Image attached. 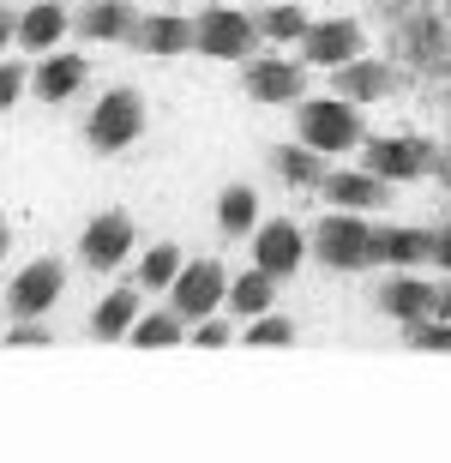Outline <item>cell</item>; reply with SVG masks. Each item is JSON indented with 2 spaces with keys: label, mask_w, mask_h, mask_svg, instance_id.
Segmentation results:
<instances>
[{
  "label": "cell",
  "mask_w": 451,
  "mask_h": 463,
  "mask_svg": "<svg viewBox=\"0 0 451 463\" xmlns=\"http://www.w3.org/2000/svg\"><path fill=\"white\" fill-rule=\"evenodd\" d=\"M337 90L349 103H373V97L391 90V67L385 61H349V67H337Z\"/></svg>",
  "instance_id": "2e32d148"
},
{
  "label": "cell",
  "mask_w": 451,
  "mask_h": 463,
  "mask_svg": "<svg viewBox=\"0 0 451 463\" xmlns=\"http://www.w3.org/2000/svg\"><path fill=\"white\" fill-rule=\"evenodd\" d=\"M277 175L289 187H313V181H325V163L313 145H296V151H277Z\"/></svg>",
  "instance_id": "603a6c76"
},
{
  "label": "cell",
  "mask_w": 451,
  "mask_h": 463,
  "mask_svg": "<svg viewBox=\"0 0 451 463\" xmlns=\"http://www.w3.org/2000/svg\"><path fill=\"white\" fill-rule=\"evenodd\" d=\"M79 31L90 43H115V36H139V13H133V0H97L85 18H79Z\"/></svg>",
  "instance_id": "5bb4252c"
},
{
  "label": "cell",
  "mask_w": 451,
  "mask_h": 463,
  "mask_svg": "<svg viewBox=\"0 0 451 463\" xmlns=\"http://www.w3.org/2000/svg\"><path fill=\"white\" fill-rule=\"evenodd\" d=\"M325 193L337 199L343 211H373V205H385V175H325Z\"/></svg>",
  "instance_id": "e0dca14e"
},
{
  "label": "cell",
  "mask_w": 451,
  "mask_h": 463,
  "mask_svg": "<svg viewBox=\"0 0 451 463\" xmlns=\"http://www.w3.org/2000/svg\"><path fill=\"white\" fill-rule=\"evenodd\" d=\"M139 319H145L139 313V289H115V295H103V307L90 313V331H97V337H127Z\"/></svg>",
  "instance_id": "d6986e66"
},
{
  "label": "cell",
  "mask_w": 451,
  "mask_h": 463,
  "mask_svg": "<svg viewBox=\"0 0 451 463\" xmlns=\"http://www.w3.org/2000/svg\"><path fill=\"white\" fill-rule=\"evenodd\" d=\"M409 344L451 355V319H434V313H428V319H416V326H409Z\"/></svg>",
  "instance_id": "83f0119b"
},
{
  "label": "cell",
  "mask_w": 451,
  "mask_h": 463,
  "mask_svg": "<svg viewBox=\"0 0 451 463\" xmlns=\"http://www.w3.org/2000/svg\"><path fill=\"white\" fill-rule=\"evenodd\" d=\"M253 36H259V24H253L247 13H235V6H211V13L199 18V49L217 54V61L253 54Z\"/></svg>",
  "instance_id": "8992f818"
},
{
  "label": "cell",
  "mask_w": 451,
  "mask_h": 463,
  "mask_svg": "<svg viewBox=\"0 0 451 463\" xmlns=\"http://www.w3.org/2000/svg\"><path fill=\"white\" fill-rule=\"evenodd\" d=\"M0 253H6V223H0Z\"/></svg>",
  "instance_id": "e575fe53"
},
{
  "label": "cell",
  "mask_w": 451,
  "mask_h": 463,
  "mask_svg": "<svg viewBox=\"0 0 451 463\" xmlns=\"http://www.w3.org/2000/svg\"><path fill=\"white\" fill-rule=\"evenodd\" d=\"M133 344H145V349L181 344V313H151V319H139V326H133Z\"/></svg>",
  "instance_id": "d4e9b609"
},
{
  "label": "cell",
  "mask_w": 451,
  "mask_h": 463,
  "mask_svg": "<svg viewBox=\"0 0 451 463\" xmlns=\"http://www.w3.org/2000/svg\"><path fill=\"white\" fill-rule=\"evenodd\" d=\"M61 36H67V13H61V6H49V0L18 18V43H24V49H36V54H49Z\"/></svg>",
  "instance_id": "ffe728a7"
},
{
  "label": "cell",
  "mask_w": 451,
  "mask_h": 463,
  "mask_svg": "<svg viewBox=\"0 0 451 463\" xmlns=\"http://www.w3.org/2000/svg\"><path fill=\"white\" fill-rule=\"evenodd\" d=\"M434 265L451 271V229H434Z\"/></svg>",
  "instance_id": "1f68e13d"
},
{
  "label": "cell",
  "mask_w": 451,
  "mask_h": 463,
  "mask_svg": "<svg viewBox=\"0 0 451 463\" xmlns=\"http://www.w3.org/2000/svg\"><path fill=\"white\" fill-rule=\"evenodd\" d=\"M301 253H307V241H301L296 223H265V229H259V265H265L271 277L296 271Z\"/></svg>",
  "instance_id": "4fadbf2b"
},
{
  "label": "cell",
  "mask_w": 451,
  "mask_h": 463,
  "mask_svg": "<svg viewBox=\"0 0 451 463\" xmlns=\"http://www.w3.org/2000/svg\"><path fill=\"white\" fill-rule=\"evenodd\" d=\"M229 307L235 313H247V319H259L265 307H271V271H247V277H235V283H229Z\"/></svg>",
  "instance_id": "44dd1931"
},
{
  "label": "cell",
  "mask_w": 451,
  "mask_h": 463,
  "mask_svg": "<svg viewBox=\"0 0 451 463\" xmlns=\"http://www.w3.org/2000/svg\"><path fill=\"white\" fill-rule=\"evenodd\" d=\"M79 247H85V259L97 265V271H115V265L127 259V247H133V223H127L121 211H103V217L85 229Z\"/></svg>",
  "instance_id": "9c48e42d"
},
{
  "label": "cell",
  "mask_w": 451,
  "mask_h": 463,
  "mask_svg": "<svg viewBox=\"0 0 451 463\" xmlns=\"http://www.w3.org/2000/svg\"><path fill=\"white\" fill-rule=\"evenodd\" d=\"M13 36H18V18L6 13V6H0V49H6V43H13Z\"/></svg>",
  "instance_id": "d6a6232c"
},
{
  "label": "cell",
  "mask_w": 451,
  "mask_h": 463,
  "mask_svg": "<svg viewBox=\"0 0 451 463\" xmlns=\"http://www.w3.org/2000/svg\"><path fill=\"white\" fill-rule=\"evenodd\" d=\"M18 90H24V72H18V67H0V109H13Z\"/></svg>",
  "instance_id": "4dcf8cb0"
},
{
  "label": "cell",
  "mask_w": 451,
  "mask_h": 463,
  "mask_svg": "<svg viewBox=\"0 0 451 463\" xmlns=\"http://www.w3.org/2000/svg\"><path fill=\"white\" fill-rule=\"evenodd\" d=\"M61 289H67V271H61V259H36V265H24V271L13 277V313L18 319H42V313L61 301Z\"/></svg>",
  "instance_id": "277c9868"
},
{
  "label": "cell",
  "mask_w": 451,
  "mask_h": 463,
  "mask_svg": "<svg viewBox=\"0 0 451 463\" xmlns=\"http://www.w3.org/2000/svg\"><path fill=\"white\" fill-rule=\"evenodd\" d=\"M217 301H229L223 271H217L211 259L181 265V277H174V313H181V319H211V313H217Z\"/></svg>",
  "instance_id": "5b68a950"
},
{
  "label": "cell",
  "mask_w": 451,
  "mask_h": 463,
  "mask_svg": "<svg viewBox=\"0 0 451 463\" xmlns=\"http://www.w3.org/2000/svg\"><path fill=\"white\" fill-rule=\"evenodd\" d=\"M439 319H451V283L439 289Z\"/></svg>",
  "instance_id": "836d02e7"
},
{
  "label": "cell",
  "mask_w": 451,
  "mask_h": 463,
  "mask_svg": "<svg viewBox=\"0 0 451 463\" xmlns=\"http://www.w3.org/2000/svg\"><path fill=\"white\" fill-rule=\"evenodd\" d=\"M301 49H307L313 67H349V61H362V24L355 18H325L301 36Z\"/></svg>",
  "instance_id": "ba28073f"
},
{
  "label": "cell",
  "mask_w": 451,
  "mask_h": 463,
  "mask_svg": "<svg viewBox=\"0 0 451 463\" xmlns=\"http://www.w3.org/2000/svg\"><path fill=\"white\" fill-rule=\"evenodd\" d=\"M434 145H421V138H373L367 145V169L385 175V181H421V175L434 169Z\"/></svg>",
  "instance_id": "52a82bcc"
},
{
  "label": "cell",
  "mask_w": 451,
  "mask_h": 463,
  "mask_svg": "<svg viewBox=\"0 0 451 463\" xmlns=\"http://www.w3.org/2000/svg\"><path fill=\"white\" fill-rule=\"evenodd\" d=\"M139 43H145V54H181L199 43V24H187V18H174V13H156L139 24Z\"/></svg>",
  "instance_id": "9a60e30c"
},
{
  "label": "cell",
  "mask_w": 451,
  "mask_h": 463,
  "mask_svg": "<svg viewBox=\"0 0 451 463\" xmlns=\"http://www.w3.org/2000/svg\"><path fill=\"white\" fill-rule=\"evenodd\" d=\"M259 31L277 36V43H296V36H307L313 24H307V13H301V6H271V13L259 18Z\"/></svg>",
  "instance_id": "4316f807"
},
{
  "label": "cell",
  "mask_w": 451,
  "mask_h": 463,
  "mask_svg": "<svg viewBox=\"0 0 451 463\" xmlns=\"http://www.w3.org/2000/svg\"><path fill=\"white\" fill-rule=\"evenodd\" d=\"M193 344H199V349H223L229 326H217V319H193Z\"/></svg>",
  "instance_id": "f546056e"
},
{
  "label": "cell",
  "mask_w": 451,
  "mask_h": 463,
  "mask_svg": "<svg viewBox=\"0 0 451 463\" xmlns=\"http://www.w3.org/2000/svg\"><path fill=\"white\" fill-rule=\"evenodd\" d=\"M217 223H223L229 235L253 229V223H259V193H253V187H223V199H217Z\"/></svg>",
  "instance_id": "7402d4cb"
},
{
  "label": "cell",
  "mask_w": 451,
  "mask_h": 463,
  "mask_svg": "<svg viewBox=\"0 0 451 463\" xmlns=\"http://www.w3.org/2000/svg\"><path fill=\"white\" fill-rule=\"evenodd\" d=\"M241 344H253V349H283V344H296V326H289V319H277V313H259V319L247 326Z\"/></svg>",
  "instance_id": "484cf974"
},
{
  "label": "cell",
  "mask_w": 451,
  "mask_h": 463,
  "mask_svg": "<svg viewBox=\"0 0 451 463\" xmlns=\"http://www.w3.org/2000/svg\"><path fill=\"white\" fill-rule=\"evenodd\" d=\"M139 133H145V103L133 90H108L103 103L90 109V145H97V151H121V145H133Z\"/></svg>",
  "instance_id": "3957f363"
},
{
  "label": "cell",
  "mask_w": 451,
  "mask_h": 463,
  "mask_svg": "<svg viewBox=\"0 0 451 463\" xmlns=\"http://www.w3.org/2000/svg\"><path fill=\"white\" fill-rule=\"evenodd\" d=\"M319 259H325L331 271H362V265H373V229H367L355 211L325 217V223H319Z\"/></svg>",
  "instance_id": "7a4b0ae2"
},
{
  "label": "cell",
  "mask_w": 451,
  "mask_h": 463,
  "mask_svg": "<svg viewBox=\"0 0 451 463\" xmlns=\"http://www.w3.org/2000/svg\"><path fill=\"white\" fill-rule=\"evenodd\" d=\"M380 307L391 313V319H403V326H416V319L439 313V289L434 283H416V277H391L380 289Z\"/></svg>",
  "instance_id": "8fae6325"
},
{
  "label": "cell",
  "mask_w": 451,
  "mask_h": 463,
  "mask_svg": "<svg viewBox=\"0 0 451 463\" xmlns=\"http://www.w3.org/2000/svg\"><path fill=\"white\" fill-rule=\"evenodd\" d=\"M373 259L421 265V259H434V229H373Z\"/></svg>",
  "instance_id": "7c38bea8"
},
{
  "label": "cell",
  "mask_w": 451,
  "mask_h": 463,
  "mask_svg": "<svg viewBox=\"0 0 451 463\" xmlns=\"http://www.w3.org/2000/svg\"><path fill=\"white\" fill-rule=\"evenodd\" d=\"M247 90H253L259 103H296L301 90H307V79H301L296 61L265 54V61H253V67H247Z\"/></svg>",
  "instance_id": "30bf717a"
},
{
  "label": "cell",
  "mask_w": 451,
  "mask_h": 463,
  "mask_svg": "<svg viewBox=\"0 0 451 463\" xmlns=\"http://www.w3.org/2000/svg\"><path fill=\"white\" fill-rule=\"evenodd\" d=\"M6 344H13V349H36V344H54V337H49L42 319H18V326L6 331Z\"/></svg>",
  "instance_id": "f1b7e54d"
},
{
  "label": "cell",
  "mask_w": 451,
  "mask_h": 463,
  "mask_svg": "<svg viewBox=\"0 0 451 463\" xmlns=\"http://www.w3.org/2000/svg\"><path fill=\"white\" fill-rule=\"evenodd\" d=\"M301 138H307L313 151H349V145L362 138L355 103H349L343 90H337V97H319V103H307V109H301Z\"/></svg>",
  "instance_id": "6da1fadb"
},
{
  "label": "cell",
  "mask_w": 451,
  "mask_h": 463,
  "mask_svg": "<svg viewBox=\"0 0 451 463\" xmlns=\"http://www.w3.org/2000/svg\"><path fill=\"white\" fill-rule=\"evenodd\" d=\"M139 277H145V289H174V277H181V247H169V241H163V247H151Z\"/></svg>",
  "instance_id": "cb8c5ba5"
},
{
  "label": "cell",
  "mask_w": 451,
  "mask_h": 463,
  "mask_svg": "<svg viewBox=\"0 0 451 463\" xmlns=\"http://www.w3.org/2000/svg\"><path fill=\"white\" fill-rule=\"evenodd\" d=\"M79 85H85V61H79V54H49V61L36 67V90H42V103H67Z\"/></svg>",
  "instance_id": "ac0fdd59"
}]
</instances>
